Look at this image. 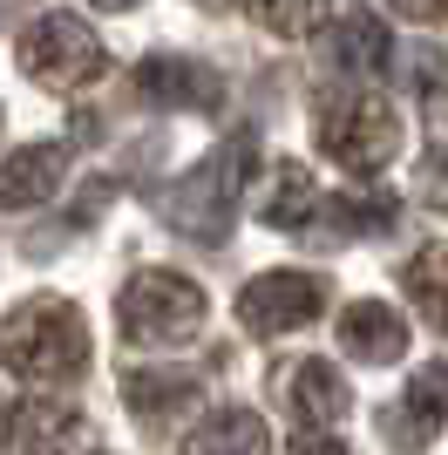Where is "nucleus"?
<instances>
[{
  "mask_svg": "<svg viewBox=\"0 0 448 455\" xmlns=\"http://www.w3.org/2000/svg\"><path fill=\"white\" fill-rule=\"evenodd\" d=\"M211 7H265V0H211Z\"/></svg>",
  "mask_w": 448,
  "mask_h": 455,
  "instance_id": "nucleus-19",
  "label": "nucleus"
},
{
  "mask_svg": "<svg viewBox=\"0 0 448 455\" xmlns=\"http://www.w3.org/2000/svg\"><path fill=\"white\" fill-rule=\"evenodd\" d=\"M20 61H28L41 82H55V89H82V82L102 76V41L89 35V20L48 14L35 35L20 41Z\"/></svg>",
  "mask_w": 448,
  "mask_h": 455,
  "instance_id": "nucleus-4",
  "label": "nucleus"
},
{
  "mask_svg": "<svg viewBox=\"0 0 448 455\" xmlns=\"http://www.w3.org/2000/svg\"><path fill=\"white\" fill-rule=\"evenodd\" d=\"M55 177H61V150H14V164H7V197L14 204H35V197H48L55 190Z\"/></svg>",
  "mask_w": 448,
  "mask_h": 455,
  "instance_id": "nucleus-13",
  "label": "nucleus"
},
{
  "mask_svg": "<svg viewBox=\"0 0 448 455\" xmlns=\"http://www.w3.org/2000/svg\"><path fill=\"white\" fill-rule=\"evenodd\" d=\"M75 442V415L68 408H14V421H7V455H61Z\"/></svg>",
  "mask_w": 448,
  "mask_h": 455,
  "instance_id": "nucleus-7",
  "label": "nucleus"
},
{
  "mask_svg": "<svg viewBox=\"0 0 448 455\" xmlns=\"http://www.w3.org/2000/svg\"><path fill=\"white\" fill-rule=\"evenodd\" d=\"M143 95L156 102H218V76L197 61H143Z\"/></svg>",
  "mask_w": 448,
  "mask_h": 455,
  "instance_id": "nucleus-9",
  "label": "nucleus"
},
{
  "mask_svg": "<svg viewBox=\"0 0 448 455\" xmlns=\"http://www.w3.org/2000/svg\"><path fill=\"white\" fill-rule=\"evenodd\" d=\"M95 7H102V14H130L136 0H95Z\"/></svg>",
  "mask_w": 448,
  "mask_h": 455,
  "instance_id": "nucleus-18",
  "label": "nucleus"
},
{
  "mask_svg": "<svg viewBox=\"0 0 448 455\" xmlns=\"http://www.w3.org/2000/svg\"><path fill=\"white\" fill-rule=\"evenodd\" d=\"M184 455H265V428L252 415H218L211 428H197V435L184 442Z\"/></svg>",
  "mask_w": 448,
  "mask_h": 455,
  "instance_id": "nucleus-11",
  "label": "nucleus"
},
{
  "mask_svg": "<svg viewBox=\"0 0 448 455\" xmlns=\"http://www.w3.org/2000/svg\"><path fill=\"white\" fill-rule=\"evenodd\" d=\"M319 143H326L347 171H373V164L394 156L401 123H394V109L373 89H340V95H326V109H319Z\"/></svg>",
  "mask_w": 448,
  "mask_h": 455,
  "instance_id": "nucleus-1",
  "label": "nucleus"
},
{
  "mask_svg": "<svg viewBox=\"0 0 448 455\" xmlns=\"http://www.w3.org/2000/svg\"><path fill=\"white\" fill-rule=\"evenodd\" d=\"M326 55L347 61V68H373V61L388 55V35L373 28V14H347L333 35H326Z\"/></svg>",
  "mask_w": 448,
  "mask_h": 455,
  "instance_id": "nucleus-12",
  "label": "nucleus"
},
{
  "mask_svg": "<svg viewBox=\"0 0 448 455\" xmlns=\"http://www.w3.org/2000/svg\"><path fill=\"white\" fill-rule=\"evenodd\" d=\"M7 354H14L20 374H75L89 340H82V320H75L61 299L20 306L14 326H7Z\"/></svg>",
  "mask_w": 448,
  "mask_h": 455,
  "instance_id": "nucleus-2",
  "label": "nucleus"
},
{
  "mask_svg": "<svg viewBox=\"0 0 448 455\" xmlns=\"http://www.w3.org/2000/svg\"><path fill=\"white\" fill-rule=\"evenodd\" d=\"M259 211H265V225H306L319 211V190H313V177H306V164H279L272 171V197H259Z\"/></svg>",
  "mask_w": 448,
  "mask_h": 455,
  "instance_id": "nucleus-10",
  "label": "nucleus"
},
{
  "mask_svg": "<svg viewBox=\"0 0 448 455\" xmlns=\"http://www.w3.org/2000/svg\"><path fill=\"white\" fill-rule=\"evenodd\" d=\"M285 395H292V408L306 421H333L340 408H347V380H340L326 361H299L292 374H285Z\"/></svg>",
  "mask_w": 448,
  "mask_h": 455,
  "instance_id": "nucleus-8",
  "label": "nucleus"
},
{
  "mask_svg": "<svg viewBox=\"0 0 448 455\" xmlns=\"http://www.w3.org/2000/svg\"><path fill=\"white\" fill-rule=\"evenodd\" d=\"M340 333H347V347H354L360 361H401V347H408V326H401V313H394V306H373V299L354 306Z\"/></svg>",
  "mask_w": 448,
  "mask_h": 455,
  "instance_id": "nucleus-6",
  "label": "nucleus"
},
{
  "mask_svg": "<svg viewBox=\"0 0 448 455\" xmlns=\"http://www.w3.org/2000/svg\"><path fill=\"white\" fill-rule=\"evenodd\" d=\"M319 299H326V279H313V272H265L244 292V320H252V333H285V326L313 320Z\"/></svg>",
  "mask_w": 448,
  "mask_h": 455,
  "instance_id": "nucleus-5",
  "label": "nucleus"
},
{
  "mask_svg": "<svg viewBox=\"0 0 448 455\" xmlns=\"http://www.w3.org/2000/svg\"><path fill=\"white\" fill-rule=\"evenodd\" d=\"M319 7H326V0H265L259 14L272 20L279 35H306V28H313V20H319Z\"/></svg>",
  "mask_w": 448,
  "mask_h": 455,
  "instance_id": "nucleus-16",
  "label": "nucleus"
},
{
  "mask_svg": "<svg viewBox=\"0 0 448 455\" xmlns=\"http://www.w3.org/2000/svg\"><path fill=\"white\" fill-rule=\"evenodd\" d=\"M123 320H130L136 340H190L197 326H204V292L190 279H177V272H143V279L123 292Z\"/></svg>",
  "mask_w": 448,
  "mask_h": 455,
  "instance_id": "nucleus-3",
  "label": "nucleus"
},
{
  "mask_svg": "<svg viewBox=\"0 0 448 455\" xmlns=\"http://www.w3.org/2000/svg\"><path fill=\"white\" fill-rule=\"evenodd\" d=\"M292 455H347V449H340V442H313V435H306V442H299Z\"/></svg>",
  "mask_w": 448,
  "mask_h": 455,
  "instance_id": "nucleus-17",
  "label": "nucleus"
},
{
  "mask_svg": "<svg viewBox=\"0 0 448 455\" xmlns=\"http://www.w3.org/2000/svg\"><path fill=\"white\" fill-rule=\"evenodd\" d=\"M380 428H388L394 449H421V442L435 435V415H414V408H388V415H380Z\"/></svg>",
  "mask_w": 448,
  "mask_h": 455,
  "instance_id": "nucleus-15",
  "label": "nucleus"
},
{
  "mask_svg": "<svg viewBox=\"0 0 448 455\" xmlns=\"http://www.w3.org/2000/svg\"><path fill=\"white\" fill-rule=\"evenodd\" d=\"M408 285L428 299V313H435V326L448 333V245H428L421 259L408 266Z\"/></svg>",
  "mask_w": 448,
  "mask_h": 455,
  "instance_id": "nucleus-14",
  "label": "nucleus"
}]
</instances>
